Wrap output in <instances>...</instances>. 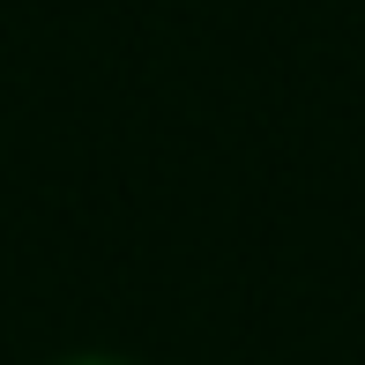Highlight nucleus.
Listing matches in <instances>:
<instances>
[{
	"label": "nucleus",
	"instance_id": "f257e3e1",
	"mask_svg": "<svg viewBox=\"0 0 365 365\" xmlns=\"http://www.w3.org/2000/svg\"><path fill=\"white\" fill-rule=\"evenodd\" d=\"M60 365H127V358H112V351H75V358H60Z\"/></svg>",
	"mask_w": 365,
	"mask_h": 365
}]
</instances>
